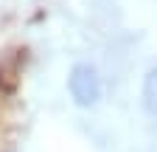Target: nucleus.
<instances>
[{
	"instance_id": "obj_1",
	"label": "nucleus",
	"mask_w": 157,
	"mask_h": 152,
	"mask_svg": "<svg viewBox=\"0 0 157 152\" xmlns=\"http://www.w3.org/2000/svg\"><path fill=\"white\" fill-rule=\"evenodd\" d=\"M67 90L78 107H95L101 102V76L93 65H73L67 76Z\"/></svg>"
},
{
	"instance_id": "obj_2",
	"label": "nucleus",
	"mask_w": 157,
	"mask_h": 152,
	"mask_svg": "<svg viewBox=\"0 0 157 152\" xmlns=\"http://www.w3.org/2000/svg\"><path fill=\"white\" fill-rule=\"evenodd\" d=\"M143 107L151 113V116H157V65L143 79Z\"/></svg>"
}]
</instances>
